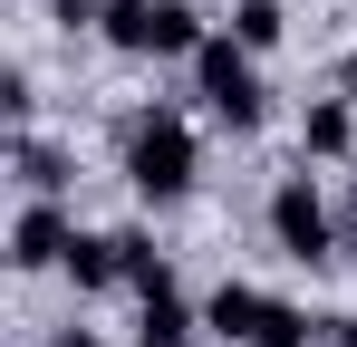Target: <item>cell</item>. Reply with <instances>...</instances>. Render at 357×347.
Returning a JSON list of instances; mask_svg holds the SVG:
<instances>
[{
    "label": "cell",
    "mask_w": 357,
    "mask_h": 347,
    "mask_svg": "<svg viewBox=\"0 0 357 347\" xmlns=\"http://www.w3.org/2000/svg\"><path fill=\"white\" fill-rule=\"evenodd\" d=\"M193 125H183L174 107H135L126 116V183L145 193V203H183L193 193Z\"/></svg>",
    "instance_id": "6da1fadb"
},
{
    "label": "cell",
    "mask_w": 357,
    "mask_h": 347,
    "mask_svg": "<svg viewBox=\"0 0 357 347\" xmlns=\"http://www.w3.org/2000/svg\"><path fill=\"white\" fill-rule=\"evenodd\" d=\"M203 328L232 338V347H319V338H328V318H309V309H290V299H271V289H251V280L213 289Z\"/></svg>",
    "instance_id": "7a4b0ae2"
},
{
    "label": "cell",
    "mask_w": 357,
    "mask_h": 347,
    "mask_svg": "<svg viewBox=\"0 0 357 347\" xmlns=\"http://www.w3.org/2000/svg\"><path fill=\"white\" fill-rule=\"evenodd\" d=\"M213 39L203 20H193V0H107V49L126 58H193Z\"/></svg>",
    "instance_id": "3957f363"
},
{
    "label": "cell",
    "mask_w": 357,
    "mask_h": 347,
    "mask_svg": "<svg viewBox=\"0 0 357 347\" xmlns=\"http://www.w3.org/2000/svg\"><path fill=\"white\" fill-rule=\"evenodd\" d=\"M193 97L222 116L232 135H251V125H261V107H271V97H261V68H251V49H241V39H203V49H193Z\"/></svg>",
    "instance_id": "277c9868"
},
{
    "label": "cell",
    "mask_w": 357,
    "mask_h": 347,
    "mask_svg": "<svg viewBox=\"0 0 357 347\" xmlns=\"http://www.w3.org/2000/svg\"><path fill=\"white\" fill-rule=\"evenodd\" d=\"M271 241L290 251V261H328V241H338V222H328V203H319V183L309 174H280V193H271Z\"/></svg>",
    "instance_id": "5b68a950"
},
{
    "label": "cell",
    "mask_w": 357,
    "mask_h": 347,
    "mask_svg": "<svg viewBox=\"0 0 357 347\" xmlns=\"http://www.w3.org/2000/svg\"><path fill=\"white\" fill-rule=\"evenodd\" d=\"M68 251H77V222L59 213V193H29V213L10 222V261L20 270H68Z\"/></svg>",
    "instance_id": "8992f818"
},
{
    "label": "cell",
    "mask_w": 357,
    "mask_h": 347,
    "mask_svg": "<svg viewBox=\"0 0 357 347\" xmlns=\"http://www.w3.org/2000/svg\"><path fill=\"white\" fill-rule=\"evenodd\" d=\"M357 145V97H319V107L299 116V155H319V164H338Z\"/></svg>",
    "instance_id": "52a82bcc"
},
{
    "label": "cell",
    "mask_w": 357,
    "mask_h": 347,
    "mask_svg": "<svg viewBox=\"0 0 357 347\" xmlns=\"http://www.w3.org/2000/svg\"><path fill=\"white\" fill-rule=\"evenodd\" d=\"M135 338H145V347H183V338H193V309H183L174 280H165V289H135Z\"/></svg>",
    "instance_id": "ba28073f"
},
{
    "label": "cell",
    "mask_w": 357,
    "mask_h": 347,
    "mask_svg": "<svg viewBox=\"0 0 357 347\" xmlns=\"http://www.w3.org/2000/svg\"><path fill=\"white\" fill-rule=\"evenodd\" d=\"M68 280H77V289H116V280H126V241H116V231H77Z\"/></svg>",
    "instance_id": "9c48e42d"
},
{
    "label": "cell",
    "mask_w": 357,
    "mask_h": 347,
    "mask_svg": "<svg viewBox=\"0 0 357 347\" xmlns=\"http://www.w3.org/2000/svg\"><path fill=\"white\" fill-rule=\"evenodd\" d=\"M232 39H241L251 58L280 49V39H290V10H280V0H241V10H232Z\"/></svg>",
    "instance_id": "30bf717a"
},
{
    "label": "cell",
    "mask_w": 357,
    "mask_h": 347,
    "mask_svg": "<svg viewBox=\"0 0 357 347\" xmlns=\"http://www.w3.org/2000/svg\"><path fill=\"white\" fill-rule=\"evenodd\" d=\"M20 183H29V193H68V155L39 145V135H20Z\"/></svg>",
    "instance_id": "8fae6325"
},
{
    "label": "cell",
    "mask_w": 357,
    "mask_h": 347,
    "mask_svg": "<svg viewBox=\"0 0 357 347\" xmlns=\"http://www.w3.org/2000/svg\"><path fill=\"white\" fill-rule=\"evenodd\" d=\"M59 10V29H107V0H49Z\"/></svg>",
    "instance_id": "7c38bea8"
},
{
    "label": "cell",
    "mask_w": 357,
    "mask_h": 347,
    "mask_svg": "<svg viewBox=\"0 0 357 347\" xmlns=\"http://www.w3.org/2000/svg\"><path fill=\"white\" fill-rule=\"evenodd\" d=\"M328 347H357V318H328Z\"/></svg>",
    "instance_id": "4fadbf2b"
},
{
    "label": "cell",
    "mask_w": 357,
    "mask_h": 347,
    "mask_svg": "<svg viewBox=\"0 0 357 347\" xmlns=\"http://www.w3.org/2000/svg\"><path fill=\"white\" fill-rule=\"evenodd\" d=\"M338 87H348V97H357V49H348V58H338Z\"/></svg>",
    "instance_id": "5bb4252c"
},
{
    "label": "cell",
    "mask_w": 357,
    "mask_h": 347,
    "mask_svg": "<svg viewBox=\"0 0 357 347\" xmlns=\"http://www.w3.org/2000/svg\"><path fill=\"white\" fill-rule=\"evenodd\" d=\"M49 347H97V338H87V328H59V338H49Z\"/></svg>",
    "instance_id": "9a60e30c"
},
{
    "label": "cell",
    "mask_w": 357,
    "mask_h": 347,
    "mask_svg": "<svg viewBox=\"0 0 357 347\" xmlns=\"http://www.w3.org/2000/svg\"><path fill=\"white\" fill-rule=\"evenodd\" d=\"M135 347H145V338H135Z\"/></svg>",
    "instance_id": "2e32d148"
}]
</instances>
